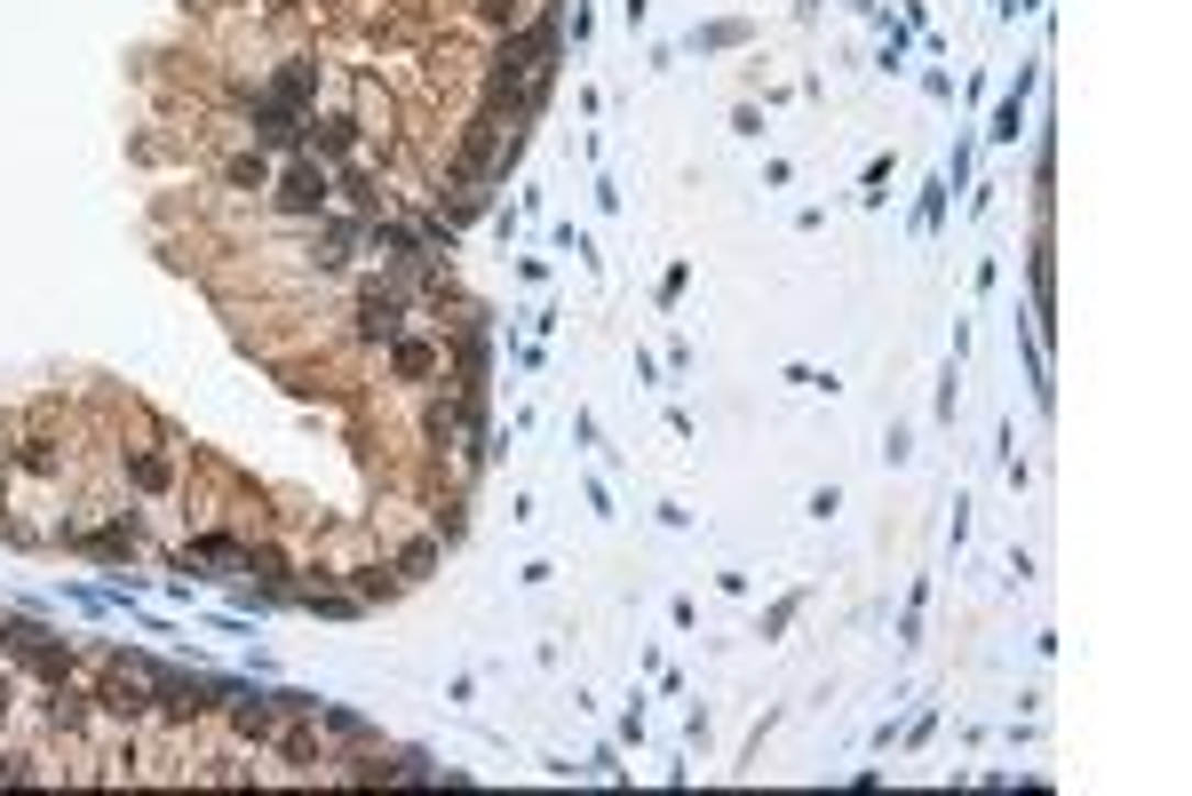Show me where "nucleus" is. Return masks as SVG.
<instances>
[{"mask_svg":"<svg viewBox=\"0 0 1192 796\" xmlns=\"http://www.w3.org/2000/svg\"><path fill=\"white\" fill-rule=\"evenodd\" d=\"M9 701H16V693H9V685H0V717H9Z\"/></svg>","mask_w":1192,"mask_h":796,"instance_id":"2","label":"nucleus"},{"mask_svg":"<svg viewBox=\"0 0 1192 796\" xmlns=\"http://www.w3.org/2000/svg\"><path fill=\"white\" fill-rule=\"evenodd\" d=\"M319 191H326V184H319L311 168H294V176H287V208H319Z\"/></svg>","mask_w":1192,"mask_h":796,"instance_id":"1","label":"nucleus"}]
</instances>
